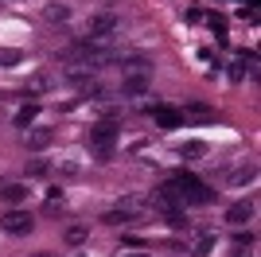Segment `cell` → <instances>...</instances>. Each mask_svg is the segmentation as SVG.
Masks as SVG:
<instances>
[{
  "label": "cell",
  "mask_w": 261,
  "mask_h": 257,
  "mask_svg": "<svg viewBox=\"0 0 261 257\" xmlns=\"http://www.w3.org/2000/svg\"><path fill=\"white\" fill-rule=\"evenodd\" d=\"M43 16L51 23H66V20H70V4H59V0H55V4H47V8H43Z\"/></svg>",
  "instance_id": "17"
},
{
  "label": "cell",
  "mask_w": 261,
  "mask_h": 257,
  "mask_svg": "<svg viewBox=\"0 0 261 257\" xmlns=\"http://www.w3.org/2000/svg\"><path fill=\"white\" fill-rule=\"evenodd\" d=\"M179 117H195V121H211V117H215V113H211V106H207V101H187V106H184V113H179Z\"/></svg>",
  "instance_id": "15"
},
{
  "label": "cell",
  "mask_w": 261,
  "mask_h": 257,
  "mask_svg": "<svg viewBox=\"0 0 261 257\" xmlns=\"http://www.w3.org/2000/svg\"><path fill=\"white\" fill-rule=\"evenodd\" d=\"M125 257H144V253H125Z\"/></svg>",
  "instance_id": "26"
},
{
  "label": "cell",
  "mask_w": 261,
  "mask_h": 257,
  "mask_svg": "<svg viewBox=\"0 0 261 257\" xmlns=\"http://www.w3.org/2000/svg\"><path fill=\"white\" fill-rule=\"evenodd\" d=\"M230 242H234L238 249H253V234H250V230H234V238H230Z\"/></svg>",
  "instance_id": "21"
},
{
  "label": "cell",
  "mask_w": 261,
  "mask_h": 257,
  "mask_svg": "<svg viewBox=\"0 0 261 257\" xmlns=\"http://www.w3.org/2000/svg\"><path fill=\"white\" fill-rule=\"evenodd\" d=\"M164 222L172 226V230H191V222H187V214H184V211H172V214H164Z\"/></svg>",
  "instance_id": "19"
},
{
  "label": "cell",
  "mask_w": 261,
  "mask_h": 257,
  "mask_svg": "<svg viewBox=\"0 0 261 257\" xmlns=\"http://www.w3.org/2000/svg\"><path fill=\"white\" fill-rule=\"evenodd\" d=\"M23 55L16 51V47H0V66H20Z\"/></svg>",
  "instance_id": "18"
},
{
  "label": "cell",
  "mask_w": 261,
  "mask_h": 257,
  "mask_svg": "<svg viewBox=\"0 0 261 257\" xmlns=\"http://www.w3.org/2000/svg\"><path fill=\"white\" fill-rule=\"evenodd\" d=\"M152 117H156V125H160V128H179V125H184V117H179L175 109H168V106H156Z\"/></svg>",
  "instance_id": "11"
},
{
  "label": "cell",
  "mask_w": 261,
  "mask_h": 257,
  "mask_svg": "<svg viewBox=\"0 0 261 257\" xmlns=\"http://www.w3.org/2000/svg\"><path fill=\"white\" fill-rule=\"evenodd\" d=\"M117 28H121V20L113 12H98V16H90L86 35H117Z\"/></svg>",
  "instance_id": "5"
},
{
  "label": "cell",
  "mask_w": 261,
  "mask_h": 257,
  "mask_svg": "<svg viewBox=\"0 0 261 257\" xmlns=\"http://www.w3.org/2000/svg\"><path fill=\"white\" fill-rule=\"evenodd\" d=\"M148 207H156V211H164V214H172V211H184V195L175 191V183H164L160 191L152 195V199H148Z\"/></svg>",
  "instance_id": "3"
},
{
  "label": "cell",
  "mask_w": 261,
  "mask_h": 257,
  "mask_svg": "<svg viewBox=\"0 0 261 257\" xmlns=\"http://www.w3.org/2000/svg\"><path fill=\"white\" fill-rule=\"evenodd\" d=\"M215 242H218L215 230H199L195 246H191V257H211V253H215Z\"/></svg>",
  "instance_id": "9"
},
{
  "label": "cell",
  "mask_w": 261,
  "mask_h": 257,
  "mask_svg": "<svg viewBox=\"0 0 261 257\" xmlns=\"http://www.w3.org/2000/svg\"><path fill=\"white\" fill-rule=\"evenodd\" d=\"M121 78H152V63H148L144 55L121 59Z\"/></svg>",
  "instance_id": "6"
},
{
  "label": "cell",
  "mask_w": 261,
  "mask_h": 257,
  "mask_svg": "<svg viewBox=\"0 0 261 257\" xmlns=\"http://www.w3.org/2000/svg\"><path fill=\"white\" fill-rule=\"evenodd\" d=\"M0 199L8 207H20L23 199H28V187H23V183H4V187H0Z\"/></svg>",
  "instance_id": "12"
},
{
  "label": "cell",
  "mask_w": 261,
  "mask_h": 257,
  "mask_svg": "<svg viewBox=\"0 0 261 257\" xmlns=\"http://www.w3.org/2000/svg\"><path fill=\"white\" fill-rule=\"evenodd\" d=\"M250 218H253V199H238V203L226 211V222H234V226L250 222Z\"/></svg>",
  "instance_id": "8"
},
{
  "label": "cell",
  "mask_w": 261,
  "mask_h": 257,
  "mask_svg": "<svg viewBox=\"0 0 261 257\" xmlns=\"http://www.w3.org/2000/svg\"><path fill=\"white\" fill-rule=\"evenodd\" d=\"M101 222H109V226H125V222H133V214H125V211H109Z\"/></svg>",
  "instance_id": "23"
},
{
  "label": "cell",
  "mask_w": 261,
  "mask_h": 257,
  "mask_svg": "<svg viewBox=\"0 0 261 257\" xmlns=\"http://www.w3.org/2000/svg\"><path fill=\"white\" fill-rule=\"evenodd\" d=\"M51 140H55V133H51V128H23V148H32V152L47 148Z\"/></svg>",
  "instance_id": "7"
},
{
  "label": "cell",
  "mask_w": 261,
  "mask_h": 257,
  "mask_svg": "<svg viewBox=\"0 0 261 257\" xmlns=\"http://www.w3.org/2000/svg\"><path fill=\"white\" fill-rule=\"evenodd\" d=\"M51 86H55V74H47V70H39V74L28 78V90H32V94H47Z\"/></svg>",
  "instance_id": "16"
},
{
  "label": "cell",
  "mask_w": 261,
  "mask_h": 257,
  "mask_svg": "<svg viewBox=\"0 0 261 257\" xmlns=\"http://www.w3.org/2000/svg\"><path fill=\"white\" fill-rule=\"evenodd\" d=\"M35 113H39V106H35V101H32V106H23L20 113H16V125H20V128H28V125L35 121Z\"/></svg>",
  "instance_id": "20"
},
{
  "label": "cell",
  "mask_w": 261,
  "mask_h": 257,
  "mask_svg": "<svg viewBox=\"0 0 261 257\" xmlns=\"http://www.w3.org/2000/svg\"><path fill=\"white\" fill-rule=\"evenodd\" d=\"M47 171H51V164H47V160H32V164H28V175H35V179L47 175Z\"/></svg>",
  "instance_id": "24"
},
{
  "label": "cell",
  "mask_w": 261,
  "mask_h": 257,
  "mask_svg": "<svg viewBox=\"0 0 261 257\" xmlns=\"http://www.w3.org/2000/svg\"><path fill=\"white\" fill-rule=\"evenodd\" d=\"M172 183H175V191L184 195V203H191V207H207V203H215V195H218V191H211L207 183H199L191 171H179Z\"/></svg>",
  "instance_id": "1"
},
{
  "label": "cell",
  "mask_w": 261,
  "mask_h": 257,
  "mask_svg": "<svg viewBox=\"0 0 261 257\" xmlns=\"http://www.w3.org/2000/svg\"><path fill=\"white\" fill-rule=\"evenodd\" d=\"M184 156H207V144L203 140H184Z\"/></svg>",
  "instance_id": "22"
},
{
  "label": "cell",
  "mask_w": 261,
  "mask_h": 257,
  "mask_svg": "<svg viewBox=\"0 0 261 257\" xmlns=\"http://www.w3.org/2000/svg\"><path fill=\"white\" fill-rule=\"evenodd\" d=\"M226 257H250V249H238V246H234V249H230Z\"/></svg>",
  "instance_id": "25"
},
{
  "label": "cell",
  "mask_w": 261,
  "mask_h": 257,
  "mask_svg": "<svg viewBox=\"0 0 261 257\" xmlns=\"http://www.w3.org/2000/svg\"><path fill=\"white\" fill-rule=\"evenodd\" d=\"M63 238H66V246H82V242L90 238V226L86 222H74V226H66V230H63Z\"/></svg>",
  "instance_id": "14"
},
{
  "label": "cell",
  "mask_w": 261,
  "mask_h": 257,
  "mask_svg": "<svg viewBox=\"0 0 261 257\" xmlns=\"http://www.w3.org/2000/svg\"><path fill=\"white\" fill-rule=\"evenodd\" d=\"M32 226H35L32 214L20 211V207H12V211L0 218V230H4V234H32Z\"/></svg>",
  "instance_id": "4"
},
{
  "label": "cell",
  "mask_w": 261,
  "mask_h": 257,
  "mask_svg": "<svg viewBox=\"0 0 261 257\" xmlns=\"http://www.w3.org/2000/svg\"><path fill=\"white\" fill-rule=\"evenodd\" d=\"M253 179H257V164H242V168L230 171V187H246Z\"/></svg>",
  "instance_id": "13"
},
{
  "label": "cell",
  "mask_w": 261,
  "mask_h": 257,
  "mask_svg": "<svg viewBox=\"0 0 261 257\" xmlns=\"http://www.w3.org/2000/svg\"><path fill=\"white\" fill-rule=\"evenodd\" d=\"M113 144H117V121H98L90 128V148L98 160H109L113 156Z\"/></svg>",
  "instance_id": "2"
},
{
  "label": "cell",
  "mask_w": 261,
  "mask_h": 257,
  "mask_svg": "<svg viewBox=\"0 0 261 257\" xmlns=\"http://www.w3.org/2000/svg\"><path fill=\"white\" fill-rule=\"evenodd\" d=\"M148 86H152V78H121V94L125 97H144Z\"/></svg>",
  "instance_id": "10"
}]
</instances>
